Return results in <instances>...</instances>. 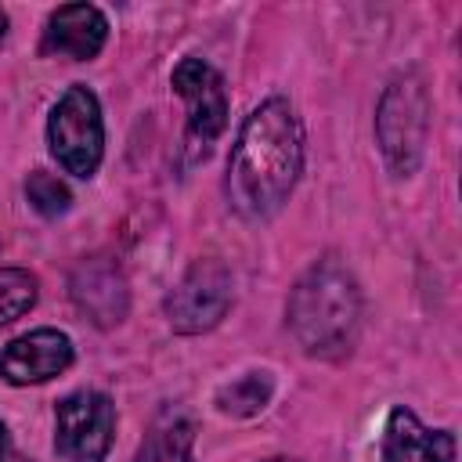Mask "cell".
<instances>
[{
	"label": "cell",
	"mask_w": 462,
	"mask_h": 462,
	"mask_svg": "<svg viewBox=\"0 0 462 462\" xmlns=\"http://www.w3.org/2000/svg\"><path fill=\"white\" fill-rule=\"evenodd\" d=\"M25 199H29V206H32L40 217H47V220L69 213V206H72V191L65 188V180H58V177L47 173V170H32V173H29V180H25Z\"/></svg>",
	"instance_id": "15"
},
{
	"label": "cell",
	"mask_w": 462,
	"mask_h": 462,
	"mask_svg": "<svg viewBox=\"0 0 462 462\" xmlns=\"http://www.w3.org/2000/svg\"><path fill=\"white\" fill-rule=\"evenodd\" d=\"M72 339L58 328H32L0 350V379L11 386H32L61 375L72 365Z\"/></svg>",
	"instance_id": "8"
},
{
	"label": "cell",
	"mask_w": 462,
	"mask_h": 462,
	"mask_svg": "<svg viewBox=\"0 0 462 462\" xmlns=\"http://www.w3.org/2000/svg\"><path fill=\"white\" fill-rule=\"evenodd\" d=\"M426 123H430V101H426L422 79L411 72L393 79L379 101L375 134H379V148L397 177H408L419 166Z\"/></svg>",
	"instance_id": "4"
},
{
	"label": "cell",
	"mask_w": 462,
	"mask_h": 462,
	"mask_svg": "<svg viewBox=\"0 0 462 462\" xmlns=\"http://www.w3.org/2000/svg\"><path fill=\"white\" fill-rule=\"evenodd\" d=\"M289 328L307 354H343L361 321V292L354 274L332 256L318 260L289 296Z\"/></svg>",
	"instance_id": "2"
},
{
	"label": "cell",
	"mask_w": 462,
	"mask_h": 462,
	"mask_svg": "<svg viewBox=\"0 0 462 462\" xmlns=\"http://www.w3.org/2000/svg\"><path fill=\"white\" fill-rule=\"evenodd\" d=\"M47 144L58 166L72 177H94L105 155V119L101 101L90 87L72 83L47 116Z\"/></svg>",
	"instance_id": "3"
},
{
	"label": "cell",
	"mask_w": 462,
	"mask_h": 462,
	"mask_svg": "<svg viewBox=\"0 0 462 462\" xmlns=\"http://www.w3.org/2000/svg\"><path fill=\"white\" fill-rule=\"evenodd\" d=\"M36 296H40L36 274H29L25 267H0V328L22 318L25 310H32Z\"/></svg>",
	"instance_id": "14"
},
{
	"label": "cell",
	"mask_w": 462,
	"mask_h": 462,
	"mask_svg": "<svg viewBox=\"0 0 462 462\" xmlns=\"http://www.w3.org/2000/svg\"><path fill=\"white\" fill-rule=\"evenodd\" d=\"M231 307V274L220 260H195L166 296V318L177 332L195 336L213 328Z\"/></svg>",
	"instance_id": "7"
},
{
	"label": "cell",
	"mask_w": 462,
	"mask_h": 462,
	"mask_svg": "<svg viewBox=\"0 0 462 462\" xmlns=\"http://www.w3.org/2000/svg\"><path fill=\"white\" fill-rule=\"evenodd\" d=\"M116 440V404L101 390H76L54 408V451L65 462H101Z\"/></svg>",
	"instance_id": "6"
},
{
	"label": "cell",
	"mask_w": 462,
	"mask_h": 462,
	"mask_svg": "<svg viewBox=\"0 0 462 462\" xmlns=\"http://www.w3.org/2000/svg\"><path fill=\"white\" fill-rule=\"evenodd\" d=\"M0 462H14V448H11V437H7L4 422H0Z\"/></svg>",
	"instance_id": "16"
},
{
	"label": "cell",
	"mask_w": 462,
	"mask_h": 462,
	"mask_svg": "<svg viewBox=\"0 0 462 462\" xmlns=\"http://www.w3.org/2000/svg\"><path fill=\"white\" fill-rule=\"evenodd\" d=\"M69 289H72L76 307L87 310L97 325H116L126 314V282H123L119 267H112L101 256L83 260L72 271Z\"/></svg>",
	"instance_id": "11"
},
{
	"label": "cell",
	"mask_w": 462,
	"mask_h": 462,
	"mask_svg": "<svg viewBox=\"0 0 462 462\" xmlns=\"http://www.w3.org/2000/svg\"><path fill=\"white\" fill-rule=\"evenodd\" d=\"M173 94L184 101V144L191 148V155H209V148L217 144V137L227 126V87L224 76L202 61V58H180L173 76Z\"/></svg>",
	"instance_id": "5"
},
{
	"label": "cell",
	"mask_w": 462,
	"mask_h": 462,
	"mask_svg": "<svg viewBox=\"0 0 462 462\" xmlns=\"http://www.w3.org/2000/svg\"><path fill=\"white\" fill-rule=\"evenodd\" d=\"M303 173V126L285 97L260 101L231 148L227 159V202L245 220L274 217Z\"/></svg>",
	"instance_id": "1"
},
{
	"label": "cell",
	"mask_w": 462,
	"mask_h": 462,
	"mask_svg": "<svg viewBox=\"0 0 462 462\" xmlns=\"http://www.w3.org/2000/svg\"><path fill=\"white\" fill-rule=\"evenodd\" d=\"M383 462H455V433L430 430L415 411L393 408L383 426Z\"/></svg>",
	"instance_id": "10"
},
{
	"label": "cell",
	"mask_w": 462,
	"mask_h": 462,
	"mask_svg": "<svg viewBox=\"0 0 462 462\" xmlns=\"http://www.w3.org/2000/svg\"><path fill=\"white\" fill-rule=\"evenodd\" d=\"M191 448H195V422L184 408L166 404L155 422L148 426L134 462H191Z\"/></svg>",
	"instance_id": "12"
},
{
	"label": "cell",
	"mask_w": 462,
	"mask_h": 462,
	"mask_svg": "<svg viewBox=\"0 0 462 462\" xmlns=\"http://www.w3.org/2000/svg\"><path fill=\"white\" fill-rule=\"evenodd\" d=\"M4 36H7V14L0 11V40H4Z\"/></svg>",
	"instance_id": "17"
},
{
	"label": "cell",
	"mask_w": 462,
	"mask_h": 462,
	"mask_svg": "<svg viewBox=\"0 0 462 462\" xmlns=\"http://www.w3.org/2000/svg\"><path fill=\"white\" fill-rule=\"evenodd\" d=\"M108 40V18L94 4H61L43 25V54L90 61Z\"/></svg>",
	"instance_id": "9"
},
{
	"label": "cell",
	"mask_w": 462,
	"mask_h": 462,
	"mask_svg": "<svg viewBox=\"0 0 462 462\" xmlns=\"http://www.w3.org/2000/svg\"><path fill=\"white\" fill-rule=\"evenodd\" d=\"M267 462H296V458H285V455H278V458H267Z\"/></svg>",
	"instance_id": "18"
},
{
	"label": "cell",
	"mask_w": 462,
	"mask_h": 462,
	"mask_svg": "<svg viewBox=\"0 0 462 462\" xmlns=\"http://www.w3.org/2000/svg\"><path fill=\"white\" fill-rule=\"evenodd\" d=\"M271 390H274V383L267 372H249V375L235 379L231 386H224L217 393V404L227 415H256L271 401Z\"/></svg>",
	"instance_id": "13"
}]
</instances>
